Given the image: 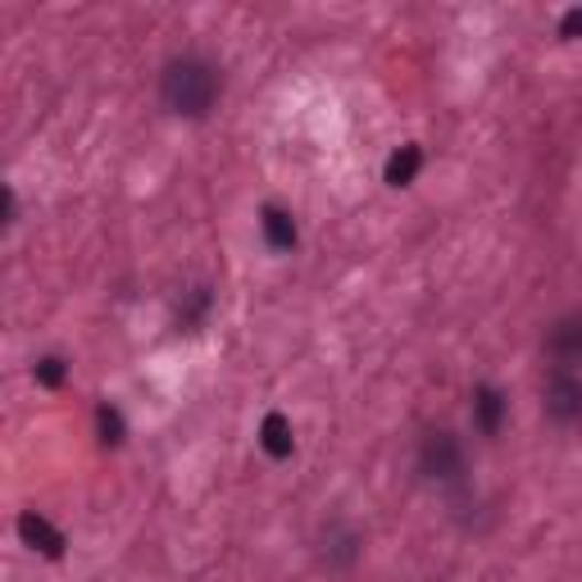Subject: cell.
Wrapping results in <instances>:
<instances>
[{"instance_id": "6da1fadb", "label": "cell", "mask_w": 582, "mask_h": 582, "mask_svg": "<svg viewBox=\"0 0 582 582\" xmlns=\"http://www.w3.org/2000/svg\"><path fill=\"white\" fill-rule=\"evenodd\" d=\"M219 92H223V77H219V68H214L210 60H201V55L173 60V64L165 68V77H160L165 105H169L173 114H182V119H205V114L214 109V100H219Z\"/></svg>"}, {"instance_id": "7a4b0ae2", "label": "cell", "mask_w": 582, "mask_h": 582, "mask_svg": "<svg viewBox=\"0 0 582 582\" xmlns=\"http://www.w3.org/2000/svg\"><path fill=\"white\" fill-rule=\"evenodd\" d=\"M419 474L433 478V483H446V487H459L464 483V446L455 433H428L419 446Z\"/></svg>"}, {"instance_id": "3957f363", "label": "cell", "mask_w": 582, "mask_h": 582, "mask_svg": "<svg viewBox=\"0 0 582 582\" xmlns=\"http://www.w3.org/2000/svg\"><path fill=\"white\" fill-rule=\"evenodd\" d=\"M547 419L560 428L582 423V378L573 369H551L547 378Z\"/></svg>"}, {"instance_id": "277c9868", "label": "cell", "mask_w": 582, "mask_h": 582, "mask_svg": "<svg viewBox=\"0 0 582 582\" xmlns=\"http://www.w3.org/2000/svg\"><path fill=\"white\" fill-rule=\"evenodd\" d=\"M547 356H551L555 369H573V364H582V319H578V315L560 319V324L547 332Z\"/></svg>"}, {"instance_id": "5b68a950", "label": "cell", "mask_w": 582, "mask_h": 582, "mask_svg": "<svg viewBox=\"0 0 582 582\" xmlns=\"http://www.w3.org/2000/svg\"><path fill=\"white\" fill-rule=\"evenodd\" d=\"M19 537L28 541V547L32 551H42L46 560H60L64 555V547H68V541H64V532L51 523V519H42V515H19Z\"/></svg>"}, {"instance_id": "8992f818", "label": "cell", "mask_w": 582, "mask_h": 582, "mask_svg": "<svg viewBox=\"0 0 582 582\" xmlns=\"http://www.w3.org/2000/svg\"><path fill=\"white\" fill-rule=\"evenodd\" d=\"M506 410H510V401H506V392H500V387H491V382L474 387V423H478L483 437H496V433H500V423H506Z\"/></svg>"}, {"instance_id": "52a82bcc", "label": "cell", "mask_w": 582, "mask_h": 582, "mask_svg": "<svg viewBox=\"0 0 582 582\" xmlns=\"http://www.w3.org/2000/svg\"><path fill=\"white\" fill-rule=\"evenodd\" d=\"M360 560V532L346 523H328L324 532V564L328 569H351Z\"/></svg>"}, {"instance_id": "ba28073f", "label": "cell", "mask_w": 582, "mask_h": 582, "mask_svg": "<svg viewBox=\"0 0 582 582\" xmlns=\"http://www.w3.org/2000/svg\"><path fill=\"white\" fill-rule=\"evenodd\" d=\"M260 232H264V242L274 246V251H296V242H300L296 219L287 210H278V205H264L260 210Z\"/></svg>"}, {"instance_id": "9c48e42d", "label": "cell", "mask_w": 582, "mask_h": 582, "mask_svg": "<svg viewBox=\"0 0 582 582\" xmlns=\"http://www.w3.org/2000/svg\"><path fill=\"white\" fill-rule=\"evenodd\" d=\"M260 446H264L268 459H287V455L296 451V437H292L287 414H278V410L264 414V423H260Z\"/></svg>"}, {"instance_id": "30bf717a", "label": "cell", "mask_w": 582, "mask_h": 582, "mask_svg": "<svg viewBox=\"0 0 582 582\" xmlns=\"http://www.w3.org/2000/svg\"><path fill=\"white\" fill-rule=\"evenodd\" d=\"M419 169H423V150L410 141V146H401V150H392V160H387V187H410L414 178H419Z\"/></svg>"}, {"instance_id": "8fae6325", "label": "cell", "mask_w": 582, "mask_h": 582, "mask_svg": "<svg viewBox=\"0 0 582 582\" xmlns=\"http://www.w3.org/2000/svg\"><path fill=\"white\" fill-rule=\"evenodd\" d=\"M96 428H100V442H105V446H119L124 433H128V428H124V414L114 410V405H100V410H96Z\"/></svg>"}, {"instance_id": "7c38bea8", "label": "cell", "mask_w": 582, "mask_h": 582, "mask_svg": "<svg viewBox=\"0 0 582 582\" xmlns=\"http://www.w3.org/2000/svg\"><path fill=\"white\" fill-rule=\"evenodd\" d=\"M210 287H191L187 292V305H182V328H197L205 315H210Z\"/></svg>"}, {"instance_id": "4fadbf2b", "label": "cell", "mask_w": 582, "mask_h": 582, "mask_svg": "<svg viewBox=\"0 0 582 582\" xmlns=\"http://www.w3.org/2000/svg\"><path fill=\"white\" fill-rule=\"evenodd\" d=\"M32 378L42 382V387H60L64 378H68V364L60 360V356H46V360H36V369H32Z\"/></svg>"}, {"instance_id": "5bb4252c", "label": "cell", "mask_w": 582, "mask_h": 582, "mask_svg": "<svg viewBox=\"0 0 582 582\" xmlns=\"http://www.w3.org/2000/svg\"><path fill=\"white\" fill-rule=\"evenodd\" d=\"M560 36H582V6L560 19Z\"/></svg>"}]
</instances>
